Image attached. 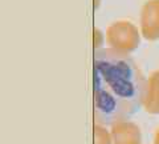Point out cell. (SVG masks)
<instances>
[{"label":"cell","mask_w":159,"mask_h":144,"mask_svg":"<svg viewBox=\"0 0 159 144\" xmlns=\"http://www.w3.org/2000/svg\"><path fill=\"white\" fill-rule=\"evenodd\" d=\"M147 79L129 53L110 47L94 51V122L113 126L143 107Z\"/></svg>","instance_id":"obj_1"},{"label":"cell","mask_w":159,"mask_h":144,"mask_svg":"<svg viewBox=\"0 0 159 144\" xmlns=\"http://www.w3.org/2000/svg\"><path fill=\"white\" fill-rule=\"evenodd\" d=\"M142 33L130 20H117L106 28V42L116 51L130 53L139 47Z\"/></svg>","instance_id":"obj_2"},{"label":"cell","mask_w":159,"mask_h":144,"mask_svg":"<svg viewBox=\"0 0 159 144\" xmlns=\"http://www.w3.org/2000/svg\"><path fill=\"white\" fill-rule=\"evenodd\" d=\"M139 27L146 40L154 42L159 39V0H147L142 6Z\"/></svg>","instance_id":"obj_3"},{"label":"cell","mask_w":159,"mask_h":144,"mask_svg":"<svg viewBox=\"0 0 159 144\" xmlns=\"http://www.w3.org/2000/svg\"><path fill=\"white\" fill-rule=\"evenodd\" d=\"M114 144H142V133L138 124L133 122H119L110 127Z\"/></svg>","instance_id":"obj_4"},{"label":"cell","mask_w":159,"mask_h":144,"mask_svg":"<svg viewBox=\"0 0 159 144\" xmlns=\"http://www.w3.org/2000/svg\"><path fill=\"white\" fill-rule=\"evenodd\" d=\"M143 108L147 113L159 115V69L154 71L148 76Z\"/></svg>","instance_id":"obj_5"},{"label":"cell","mask_w":159,"mask_h":144,"mask_svg":"<svg viewBox=\"0 0 159 144\" xmlns=\"http://www.w3.org/2000/svg\"><path fill=\"white\" fill-rule=\"evenodd\" d=\"M94 144H114L111 132L105 126L94 124Z\"/></svg>","instance_id":"obj_6"},{"label":"cell","mask_w":159,"mask_h":144,"mask_svg":"<svg viewBox=\"0 0 159 144\" xmlns=\"http://www.w3.org/2000/svg\"><path fill=\"white\" fill-rule=\"evenodd\" d=\"M154 144H159V128L155 131V135H154Z\"/></svg>","instance_id":"obj_7"}]
</instances>
